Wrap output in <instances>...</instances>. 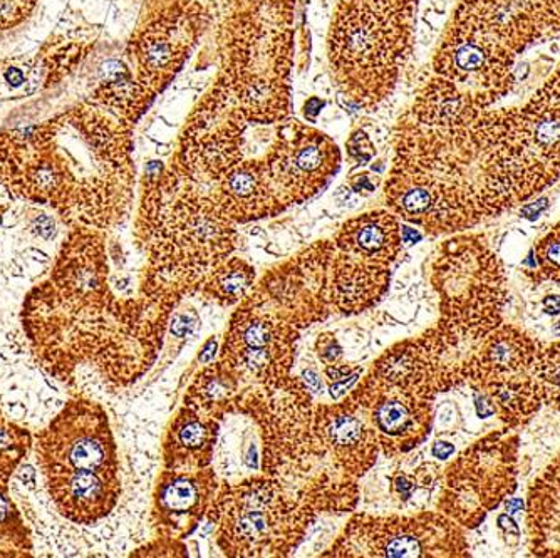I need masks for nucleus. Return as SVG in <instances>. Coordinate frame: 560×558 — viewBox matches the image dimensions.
Segmentation results:
<instances>
[{"instance_id": "obj_1", "label": "nucleus", "mask_w": 560, "mask_h": 558, "mask_svg": "<svg viewBox=\"0 0 560 558\" xmlns=\"http://www.w3.org/2000/svg\"><path fill=\"white\" fill-rule=\"evenodd\" d=\"M130 151L125 123L78 104L39 125L0 131V176L25 200L105 226L130 201Z\"/></svg>"}, {"instance_id": "obj_2", "label": "nucleus", "mask_w": 560, "mask_h": 558, "mask_svg": "<svg viewBox=\"0 0 560 558\" xmlns=\"http://www.w3.org/2000/svg\"><path fill=\"white\" fill-rule=\"evenodd\" d=\"M148 299L175 309L185 295L198 294L213 269L235 251L234 220L217 201L182 191L165 200L162 191L151 226Z\"/></svg>"}, {"instance_id": "obj_3", "label": "nucleus", "mask_w": 560, "mask_h": 558, "mask_svg": "<svg viewBox=\"0 0 560 558\" xmlns=\"http://www.w3.org/2000/svg\"><path fill=\"white\" fill-rule=\"evenodd\" d=\"M316 510L267 475L220 485L207 519L229 557H288L298 550Z\"/></svg>"}, {"instance_id": "obj_4", "label": "nucleus", "mask_w": 560, "mask_h": 558, "mask_svg": "<svg viewBox=\"0 0 560 558\" xmlns=\"http://www.w3.org/2000/svg\"><path fill=\"white\" fill-rule=\"evenodd\" d=\"M433 265V286L442 301V318L433 333L450 351L471 352L502 324L505 270L483 236L445 242Z\"/></svg>"}, {"instance_id": "obj_5", "label": "nucleus", "mask_w": 560, "mask_h": 558, "mask_svg": "<svg viewBox=\"0 0 560 558\" xmlns=\"http://www.w3.org/2000/svg\"><path fill=\"white\" fill-rule=\"evenodd\" d=\"M509 431L478 441L446 469L439 507L465 528H477L517 488L518 438Z\"/></svg>"}, {"instance_id": "obj_6", "label": "nucleus", "mask_w": 560, "mask_h": 558, "mask_svg": "<svg viewBox=\"0 0 560 558\" xmlns=\"http://www.w3.org/2000/svg\"><path fill=\"white\" fill-rule=\"evenodd\" d=\"M332 557H467L464 530L445 513L355 515L339 535Z\"/></svg>"}, {"instance_id": "obj_7", "label": "nucleus", "mask_w": 560, "mask_h": 558, "mask_svg": "<svg viewBox=\"0 0 560 558\" xmlns=\"http://www.w3.org/2000/svg\"><path fill=\"white\" fill-rule=\"evenodd\" d=\"M336 245L317 242L294 260L266 274L252 292L299 330L320 323L332 311L330 267Z\"/></svg>"}, {"instance_id": "obj_8", "label": "nucleus", "mask_w": 560, "mask_h": 558, "mask_svg": "<svg viewBox=\"0 0 560 558\" xmlns=\"http://www.w3.org/2000/svg\"><path fill=\"white\" fill-rule=\"evenodd\" d=\"M43 472L119 473L108 416L91 403H71L40 437Z\"/></svg>"}, {"instance_id": "obj_9", "label": "nucleus", "mask_w": 560, "mask_h": 558, "mask_svg": "<svg viewBox=\"0 0 560 558\" xmlns=\"http://www.w3.org/2000/svg\"><path fill=\"white\" fill-rule=\"evenodd\" d=\"M351 396L366 412L386 456L408 453L430 434L433 402L415 391L381 380L371 371Z\"/></svg>"}, {"instance_id": "obj_10", "label": "nucleus", "mask_w": 560, "mask_h": 558, "mask_svg": "<svg viewBox=\"0 0 560 558\" xmlns=\"http://www.w3.org/2000/svg\"><path fill=\"white\" fill-rule=\"evenodd\" d=\"M313 431L324 466L338 480L355 484L376 463L380 440L351 394L339 405L314 406Z\"/></svg>"}, {"instance_id": "obj_11", "label": "nucleus", "mask_w": 560, "mask_h": 558, "mask_svg": "<svg viewBox=\"0 0 560 558\" xmlns=\"http://www.w3.org/2000/svg\"><path fill=\"white\" fill-rule=\"evenodd\" d=\"M220 484L212 468L166 469L155 495V516L165 538L188 537L207 516Z\"/></svg>"}, {"instance_id": "obj_12", "label": "nucleus", "mask_w": 560, "mask_h": 558, "mask_svg": "<svg viewBox=\"0 0 560 558\" xmlns=\"http://www.w3.org/2000/svg\"><path fill=\"white\" fill-rule=\"evenodd\" d=\"M44 476L58 512L81 525L108 516L121 495L119 473L46 472Z\"/></svg>"}, {"instance_id": "obj_13", "label": "nucleus", "mask_w": 560, "mask_h": 558, "mask_svg": "<svg viewBox=\"0 0 560 558\" xmlns=\"http://www.w3.org/2000/svg\"><path fill=\"white\" fill-rule=\"evenodd\" d=\"M388 265L352 257L336 247L330 267V302L332 311L352 315L374 307L386 294Z\"/></svg>"}, {"instance_id": "obj_14", "label": "nucleus", "mask_w": 560, "mask_h": 558, "mask_svg": "<svg viewBox=\"0 0 560 558\" xmlns=\"http://www.w3.org/2000/svg\"><path fill=\"white\" fill-rule=\"evenodd\" d=\"M220 418L185 406L170 427L165 443L166 469L195 472L213 463Z\"/></svg>"}, {"instance_id": "obj_15", "label": "nucleus", "mask_w": 560, "mask_h": 558, "mask_svg": "<svg viewBox=\"0 0 560 558\" xmlns=\"http://www.w3.org/2000/svg\"><path fill=\"white\" fill-rule=\"evenodd\" d=\"M517 112L525 143L560 176V66Z\"/></svg>"}, {"instance_id": "obj_16", "label": "nucleus", "mask_w": 560, "mask_h": 558, "mask_svg": "<svg viewBox=\"0 0 560 558\" xmlns=\"http://www.w3.org/2000/svg\"><path fill=\"white\" fill-rule=\"evenodd\" d=\"M401 226L388 211H371L349 220L335 241L338 251L388 267L401 254Z\"/></svg>"}, {"instance_id": "obj_17", "label": "nucleus", "mask_w": 560, "mask_h": 558, "mask_svg": "<svg viewBox=\"0 0 560 558\" xmlns=\"http://www.w3.org/2000/svg\"><path fill=\"white\" fill-rule=\"evenodd\" d=\"M527 525L532 554L560 557V453L532 484Z\"/></svg>"}, {"instance_id": "obj_18", "label": "nucleus", "mask_w": 560, "mask_h": 558, "mask_svg": "<svg viewBox=\"0 0 560 558\" xmlns=\"http://www.w3.org/2000/svg\"><path fill=\"white\" fill-rule=\"evenodd\" d=\"M241 387L237 372L220 359L215 364L207 365L195 377L185 396V406L215 416L226 402H231L235 394L241 393Z\"/></svg>"}, {"instance_id": "obj_19", "label": "nucleus", "mask_w": 560, "mask_h": 558, "mask_svg": "<svg viewBox=\"0 0 560 558\" xmlns=\"http://www.w3.org/2000/svg\"><path fill=\"white\" fill-rule=\"evenodd\" d=\"M256 283V269L238 257H229L201 283L198 294L220 305H234L244 301Z\"/></svg>"}, {"instance_id": "obj_20", "label": "nucleus", "mask_w": 560, "mask_h": 558, "mask_svg": "<svg viewBox=\"0 0 560 558\" xmlns=\"http://www.w3.org/2000/svg\"><path fill=\"white\" fill-rule=\"evenodd\" d=\"M532 254L536 255V267L525 274L537 283L544 280L560 282V223L544 236Z\"/></svg>"}, {"instance_id": "obj_21", "label": "nucleus", "mask_w": 560, "mask_h": 558, "mask_svg": "<svg viewBox=\"0 0 560 558\" xmlns=\"http://www.w3.org/2000/svg\"><path fill=\"white\" fill-rule=\"evenodd\" d=\"M39 0H0V46L11 43L34 18Z\"/></svg>"}, {"instance_id": "obj_22", "label": "nucleus", "mask_w": 560, "mask_h": 558, "mask_svg": "<svg viewBox=\"0 0 560 558\" xmlns=\"http://www.w3.org/2000/svg\"><path fill=\"white\" fill-rule=\"evenodd\" d=\"M317 354L326 364H336L341 359L342 348L335 336L324 334L317 340Z\"/></svg>"}, {"instance_id": "obj_23", "label": "nucleus", "mask_w": 560, "mask_h": 558, "mask_svg": "<svg viewBox=\"0 0 560 558\" xmlns=\"http://www.w3.org/2000/svg\"><path fill=\"white\" fill-rule=\"evenodd\" d=\"M0 75H2V81L8 90L11 91L21 90L24 84H27V72L24 71V68L5 66V61L0 66Z\"/></svg>"}, {"instance_id": "obj_24", "label": "nucleus", "mask_w": 560, "mask_h": 558, "mask_svg": "<svg viewBox=\"0 0 560 558\" xmlns=\"http://www.w3.org/2000/svg\"><path fill=\"white\" fill-rule=\"evenodd\" d=\"M370 143L366 135L360 132V135H355L352 137V140L349 141V153L355 158V160H360V162H368L371 158V150H364V144Z\"/></svg>"}, {"instance_id": "obj_25", "label": "nucleus", "mask_w": 560, "mask_h": 558, "mask_svg": "<svg viewBox=\"0 0 560 558\" xmlns=\"http://www.w3.org/2000/svg\"><path fill=\"white\" fill-rule=\"evenodd\" d=\"M194 326V321L187 314H175L173 315L172 323H170V330H172L173 336L185 337L187 334H190Z\"/></svg>"}, {"instance_id": "obj_26", "label": "nucleus", "mask_w": 560, "mask_h": 558, "mask_svg": "<svg viewBox=\"0 0 560 558\" xmlns=\"http://www.w3.org/2000/svg\"><path fill=\"white\" fill-rule=\"evenodd\" d=\"M363 374V369L355 368L354 371H352L351 376L346 377V380L339 381V383H335V386L330 387V396L335 397V399H338V397H341L342 394L346 393V391L349 390V387L352 386V384L358 381V377Z\"/></svg>"}, {"instance_id": "obj_27", "label": "nucleus", "mask_w": 560, "mask_h": 558, "mask_svg": "<svg viewBox=\"0 0 560 558\" xmlns=\"http://www.w3.org/2000/svg\"><path fill=\"white\" fill-rule=\"evenodd\" d=\"M352 371H354V369L349 368V365L327 364L326 376L329 377L330 381L339 383V381L351 376Z\"/></svg>"}, {"instance_id": "obj_28", "label": "nucleus", "mask_w": 560, "mask_h": 558, "mask_svg": "<svg viewBox=\"0 0 560 558\" xmlns=\"http://www.w3.org/2000/svg\"><path fill=\"white\" fill-rule=\"evenodd\" d=\"M301 380L304 381L307 390L313 391V393H320V390H323L320 377L317 376V372H314L313 369H307V371L302 372Z\"/></svg>"}, {"instance_id": "obj_29", "label": "nucleus", "mask_w": 560, "mask_h": 558, "mask_svg": "<svg viewBox=\"0 0 560 558\" xmlns=\"http://www.w3.org/2000/svg\"><path fill=\"white\" fill-rule=\"evenodd\" d=\"M547 204H549V201L539 200V201H536V205H534V204L525 205V207L522 208L521 216H524L525 219H530V220L537 219V217H539L540 213H542V211L546 210Z\"/></svg>"}, {"instance_id": "obj_30", "label": "nucleus", "mask_w": 560, "mask_h": 558, "mask_svg": "<svg viewBox=\"0 0 560 558\" xmlns=\"http://www.w3.org/2000/svg\"><path fill=\"white\" fill-rule=\"evenodd\" d=\"M455 453V446L450 443H445V441H436L431 447V455L435 456L439 460H446Z\"/></svg>"}, {"instance_id": "obj_31", "label": "nucleus", "mask_w": 560, "mask_h": 558, "mask_svg": "<svg viewBox=\"0 0 560 558\" xmlns=\"http://www.w3.org/2000/svg\"><path fill=\"white\" fill-rule=\"evenodd\" d=\"M217 349H219V344H217V339L213 337V339H210L209 342L203 346V351H200L198 361H200L201 364H210L213 358H215Z\"/></svg>"}, {"instance_id": "obj_32", "label": "nucleus", "mask_w": 560, "mask_h": 558, "mask_svg": "<svg viewBox=\"0 0 560 558\" xmlns=\"http://www.w3.org/2000/svg\"><path fill=\"white\" fill-rule=\"evenodd\" d=\"M423 236L418 230L411 229V226H401V242L402 244H417Z\"/></svg>"}, {"instance_id": "obj_33", "label": "nucleus", "mask_w": 560, "mask_h": 558, "mask_svg": "<svg viewBox=\"0 0 560 558\" xmlns=\"http://www.w3.org/2000/svg\"><path fill=\"white\" fill-rule=\"evenodd\" d=\"M542 304L547 314H560V295H549V298L544 299Z\"/></svg>"}, {"instance_id": "obj_34", "label": "nucleus", "mask_w": 560, "mask_h": 558, "mask_svg": "<svg viewBox=\"0 0 560 558\" xmlns=\"http://www.w3.org/2000/svg\"><path fill=\"white\" fill-rule=\"evenodd\" d=\"M522 509H524V501H522V500L506 501V510H509V512H512V513L522 512Z\"/></svg>"}, {"instance_id": "obj_35", "label": "nucleus", "mask_w": 560, "mask_h": 558, "mask_svg": "<svg viewBox=\"0 0 560 558\" xmlns=\"http://www.w3.org/2000/svg\"><path fill=\"white\" fill-rule=\"evenodd\" d=\"M9 516V504L5 498L0 495V523L4 522Z\"/></svg>"}, {"instance_id": "obj_36", "label": "nucleus", "mask_w": 560, "mask_h": 558, "mask_svg": "<svg viewBox=\"0 0 560 558\" xmlns=\"http://www.w3.org/2000/svg\"><path fill=\"white\" fill-rule=\"evenodd\" d=\"M553 333H556L557 336H560V323L556 324V327H553Z\"/></svg>"}]
</instances>
